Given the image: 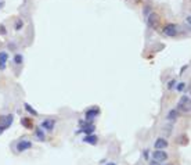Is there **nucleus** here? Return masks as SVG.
<instances>
[{
  "instance_id": "nucleus-5",
  "label": "nucleus",
  "mask_w": 191,
  "mask_h": 165,
  "mask_svg": "<svg viewBox=\"0 0 191 165\" xmlns=\"http://www.w3.org/2000/svg\"><path fill=\"white\" fill-rule=\"evenodd\" d=\"M190 96H183L177 104V110H183L184 113H190Z\"/></svg>"
},
{
  "instance_id": "nucleus-19",
  "label": "nucleus",
  "mask_w": 191,
  "mask_h": 165,
  "mask_svg": "<svg viewBox=\"0 0 191 165\" xmlns=\"http://www.w3.org/2000/svg\"><path fill=\"white\" fill-rule=\"evenodd\" d=\"M176 83H177V82H176L175 79H172V81L169 82V83H167V89H169V90H172V89H175Z\"/></svg>"
},
{
  "instance_id": "nucleus-21",
  "label": "nucleus",
  "mask_w": 191,
  "mask_h": 165,
  "mask_svg": "<svg viewBox=\"0 0 191 165\" xmlns=\"http://www.w3.org/2000/svg\"><path fill=\"white\" fill-rule=\"evenodd\" d=\"M6 33V29H4V25H0V35H4Z\"/></svg>"
},
{
  "instance_id": "nucleus-11",
  "label": "nucleus",
  "mask_w": 191,
  "mask_h": 165,
  "mask_svg": "<svg viewBox=\"0 0 191 165\" xmlns=\"http://www.w3.org/2000/svg\"><path fill=\"white\" fill-rule=\"evenodd\" d=\"M167 147V140L163 137H158L154 143V149L155 150H165Z\"/></svg>"
},
{
  "instance_id": "nucleus-4",
  "label": "nucleus",
  "mask_w": 191,
  "mask_h": 165,
  "mask_svg": "<svg viewBox=\"0 0 191 165\" xmlns=\"http://www.w3.org/2000/svg\"><path fill=\"white\" fill-rule=\"evenodd\" d=\"M12 122H14V115H12V114H7V115L0 117V126H1L4 130L10 128L12 125Z\"/></svg>"
},
{
  "instance_id": "nucleus-13",
  "label": "nucleus",
  "mask_w": 191,
  "mask_h": 165,
  "mask_svg": "<svg viewBox=\"0 0 191 165\" xmlns=\"http://www.w3.org/2000/svg\"><path fill=\"white\" fill-rule=\"evenodd\" d=\"M35 137H36V140H39V141L46 140V133H44V130L40 126L35 128Z\"/></svg>"
},
{
  "instance_id": "nucleus-10",
  "label": "nucleus",
  "mask_w": 191,
  "mask_h": 165,
  "mask_svg": "<svg viewBox=\"0 0 191 165\" xmlns=\"http://www.w3.org/2000/svg\"><path fill=\"white\" fill-rule=\"evenodd\" d=\"M83 143H86V144L95 146L97 143H98V136H97V135H94V133H89V135H84Z\"/></svg>"
},
{
  "instance_id": "nucleus-26",
  "label": "nucleus",
  "mask_w": 191,
  "mask_h": 165,
  "mask_svg": "<svg viewBox=\"0 0 191 165\" xmlns=\"http://www.w3.org/2000/svg\"><path fill=\"white\" fill-rule=\"evenodd\" d=\"M1 6H3V3H1V1H0V8H1Z\"/></svg>"
},
{
  "instance_id": "nucleus-15",
  "label": "nucleus",
  "mask_w": 191,
  "mask_h": 165,
  "mask_svg": "<svg viewBox=\"0 0 191 165\" xmlns=\"http://www.w3.org/2000/svg\"><path fill=\"white\" fill-rule=\"evenodd\" d=\"M177 117H179V111H177V110H170V111L166 114V119L170 122H175L176 119H177Z\"/></svg>"
},
{
  "instance_id": "nucleus-8",
  "label": "nucleus",
  "mask_w": 191,
  "mask_h": 165,
  "mask_svg": "<svg viewBox=\"0 0 191 165\" xmlns=\"http://www.w3.org/2000/svg\"><path fill=\"white\" fill-rule=\"evenodd\" d=\"M162 32L166 35V36H176V33H177V27L175 24H167L163 27Z\"/></svg>"
},
{
  "instance_id": "nucleus-25",
  "label": "nucleus",
  "mask_w": 191,
  "mask_h": 165,
  "mask_svg": "<svg viewBox=\"0 0 191 165\" xmlns=\"http://www.w3.org/2000/svg\"><path fill=\"white\" fill-rule=\"evenodd\" d=\"M3 132H4V129L1 128V126H0V136H1V135H3Z\"/></svg>"
},
{
  "instance_id": "nucleus-24",
  "label": "nucleus",
  "mask_w": 191,
  "mask_h": 165,
  "mask_svg": "<svg viewBox=\"0 0 191 165\" xmlns=\"http://www.w3.org/2000/svg\"><path fill=\"white\" fill-rule=\"evenodd\" d=\"M105 165H116V164H115V162H112V161H109V162H107Z\"/></svg>"
},
{
  "instance_id": "nucleus-6",
  "label": "nucleus",
  "mask_w": 191,
  "mask_h": 165,
  "mask_svg": "<svg viewBox=\"0 0 191 165\" xmlns=\"http://www.w3.org/2000/svg\"><path fill=\"white\" fill-rule=\"evenodd\" d=\"M152 160L156 162H165L167 160L166 151H163V150H155V151L152 153Z\"/></svg>"
},
{
  "instance_id": "nucleus-16",
  "label": "nucleus",
  "mask_w": 191,
  "mask_h": 165,
  "mask_svg": "<svg viewBox=\"0 0 191 165\" xmlns=\"http://www.w3.org/2000/svg\"><path fill=\"white\" fill-rule=\"evenodd\" d=\"M24 108L26 110V113H28L29 115H32V117H39V113H37L31 104H28V103H24Z\"/></svg>"
},
{
  "instance_id": "nucleus-1",
  "label": "nucleus",
  "mask_w": 191,
  "mask_h": 165,
  "mask_svg": "<svg viewBox=\"0 0 191 165\" xmlns=\"http://www.w3.org/2000/svg\"><path fill=\"white\" fill-rule=\"evenodd\" d=\"M32 146H33V143H32L29 139H26V137H22V139H20V140L15 143L14 149H15L17 153H24V151H26V150L32 149Z\"/></svg>"
},
{
  "instance_id": "nucleus-2",
  "label": "nucleus",
  "mask_w": 191,
  "mask_h": 165,
  "mask_svg": "<svg viewBox=\"0 0 191 165\" xmlns=\"http://www.w3.org/2000/svg\"><path fill=\"white\" fill-rule=\"evenodd\" d=\"M100 113H101V110H100L97 105H93V107H90V108H87L84 111V121L93 122L95 118L100 115Z\"/></svg>"
},
{
  "instance_id": "nucleus-27",
  "label": "nucleus",
  "mask_w": 191,
  "mask_h": 165,
  "mask_svg": "<svg viewBox=\"0 0 191 165\" xmlns=\"http://www.w3.org/2000/svg\"><path fill=\"white\" fill-rule=\"evenodd\" d=\"M165 165H172V164H165Z\"/></svg>"
},
{
  "instance_id": "nucleus-22",
  "label": "nucleus",
  "mask_w": 191,
  "mask_h": 165,
  "mask_svg": "<svg viewBox=\"0 0 191 165\" xmlns=\"http://www.w3.org/2000/svg\"><path fill=\"white\" fill-rule=\"evenodd\" d=\"M144 157H145V160H148V150H145V151H144Z\"/></svg>"
},
{
  "instance_id": "nucleus-12",
  "label": "nucleus",
  "mask_w": 191,
  "mask_h": 165,
  "mask_svg": "<svg viewBox=\"0 0 191 165\" xmlns=\"http://www.w3.org/2000/svg\"><path fill=\"white\" fill-rule=\"evenodd\" d=\"M8 61V54L6 52H0V71L6 69V64Z\"/></svg>"
},
{
  "instance_id": "nucleus-14",
  "label": "nucleus",
  "mask_w": 191,
  "mask_h": 165,
  "mask_svg": "<svg viewBox=\"0 0 191 165\" xmlns=\"http://www.w3.org/2000/svg\"><path fill=\"white\" fill-rule=\"evenodd\" d=\"M21 125H22L25 129H33V122H32V118L22 117V118H21Z\"/></svg>"
},
{
  "instance_id": "nucleus-7",
  "label": "nucleus",
  "mask_w": 191,
  "mask_h": 165,
  "mask_svg": "<svg viewBox=\"0 0 191 165\" xmlns=\"http://www.w3.org/2000/svg\"><path fill=\"white\" fill-rule=\"evenodd\" d=\"M40 128L43 129V130H47V132H53L54 128H56V121L47 118V119H44V121L40 124Z\"/></svg>"
},
{
  "instance_id": "nucleus-18",
  "label": "nucleus",
  "mask_w": 191,
  "mask_h": 165,
  "mask_svg": "<svg viewBox=\"0 0 191 165\" xmlns=\"http://www.w3.org/2000/svg\"><path fill=\"white\" fill-rule=\"evenodd\" d=\"M186 86H187V83H186V82H179V83H176L175 89L177 90V92H183L184 89H186Z\"/></svg>"
},
{
  "instance_id": "nucleus-3",
  "label": "nucleus",
  "mask_w": 191,
  "mask_h": 165,
  "mask_svg": "<svg viewBox=\"0 0 191 165\" xmlns=\"http://www.w3.org/2000/svg\"><path fill=\"white\" fill-rule=\"evenodd\" d=\"M95 130V125L93 122H80V129L76 133H84V135H89V133H94Z\"/></svg>"
},
{
  "instance_id": "nucleus-17",
  "label": "nucleus",
  "mask_w": 191,
  "mask_h": 165,
  "mask_svg": "<svg viewBox=\"0 0 191 165\" xmlns=\"http://www.w3.org/2000/svg\"><path fill=\"white\" fill-rule=\"evenodd\" d=\"M12 61H14V64H15V65H21V64H22V61H24V56L18 53V54H15V56H14Z\"/></svg>"
},
{
  "instance_id": "nucleus-9",
  "label": "nucleus",
  "mask_w": 191,
  "mask_h": 165,
  "mask_svg": "<svg viewBox=\"0 0 191 165\" xmlns=\"http://www.w3.org/2000/svg\"><path fill=\"white\" fill-rule=\"evenodd\" d=\"M147 24L151 27V28H156L159 25V17L155 13H151L150 15L147 17Z\"/></svg>"
},
{
  "instance_id": "nucleus-23",
  "label": "nucleus",
  "mask_w": 191,
  "mask_h": 165,
  "mask_svg": "<svg viewBox=\"0 0 191 165\" xmlns=\"http://www.w3.org/2000/svg\"><path fill=\"white\" fill-rule=\"evenodd\" d=\"M150 165H161V162H156V161H151Z\"/></svg>"
},
{
  "instance_id": "nucleus-20",
  "label": "nucleus",
  "mask_w": 191,
  "mask_h": 165,
  "mask_svg": "<svg viewBox=\"0 0 191 165\" xmlns=\"http://www.w3.org/2000/svg\"><path fill=\"white\" fill-rule=\"evenodd\" d=\"M22 27H24V22H22L21 20H18V21H17V24H15V29H17V31H20Z\"/></svg>"
}]
</instances>
